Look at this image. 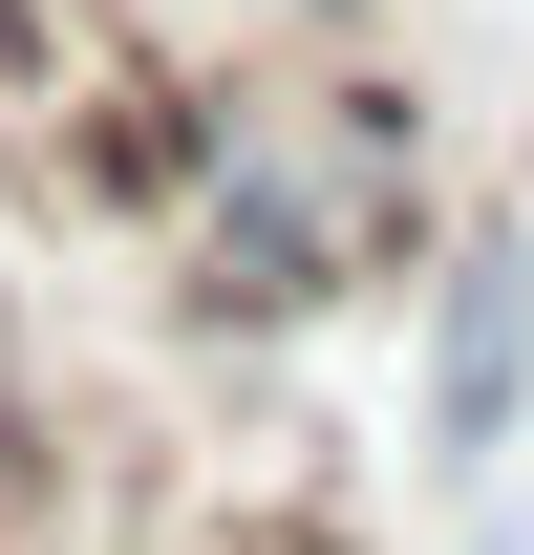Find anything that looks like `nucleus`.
Returning a JSON list of instances; mask_svg holds the SVG:
<instances>
[{"label": "nucleus", "mask_w": 534, "mask_h": 555, "mask_svg": "<svg viewBox=\"0 0 534 555\" xmlns=\"http://www.w3.org/2000/svg\"><path fill=\"white\" fill-rule=\"evenodd\" d=\"M534 406V235H449L428 278V470H492Z\"/></svg>", "instance_id": "f257e3e1"}, {"label": "nucleus", "mask_w": 534, "mask_h": 555, "mask_svg": "<svg viewBox=\"0 0 534 555\" xmlns=\"http://www.w3.org/2000/svg\"><path fill=\"white\" fill-rule=\"evenodd\" d=\"M278 22H385V0H278Z\"/></svg>", "instance_id": "f03ea898"}]
</instances>
